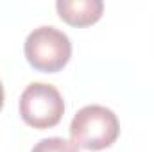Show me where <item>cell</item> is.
<instances>
[{
  "instance_id": "2",
  "label": "cell",
  "mask_w": 154,
  "mask_h": 152,
  "mask_svg": "<svg viewBox=\"0 0 154 152\" xmlns=\"http://www.w3.org/2000/svg\"><path fill=\"white\" fill-rule=\"evenodd\" d=\"M23 52L34 70L56 74L63 70L70 61L72 43L63 31L52 25H41L27 36Z\"/></svg>"
},
{
  "instance_id": "5",
  "label": "cell",
  "mask_w": 154,
  "mask_h": 152,
  "mask_svg": "<svg viewBox=\"0 0 154 152\" xmlns=\"http://www.w3.org/2000/svg\"><path fill=\"white\" fill-rule=\"evenodd\" d=\"M31 152H79L75 145L65 138L52 136V138H43L32 147Z\"/></svg>"
},
{
  "instance_id": "3",
  "label": "cell",
  "mask_w": 154,
  "mask_h": 152,
  "mask_svg": "<svg viewBox=\"0 0 154 152\" xmlns=\"http://www.w3.org/2000/svg\"><path fill=\"white\" fill-rule=\"evenodd\" d=\"M20 116L34 129H48L61 122L65 100L59 90L47 82H31L20 97Z\"/></svg>"
},
{
  "instance_id": "4",
  "label": "cell",
  "mask_w": 154,
  "mask_h": 152,
  "mask_svg": "<svg viewBox=\"0 0 154 152\" xmlns=\"http://www.w3.org/2000/svg\"><path fill=\"white\" fill-rule=\"evenodd\" d=\"M57 14L63 22L74 27H88L100 20L104 4L102 0H57Z\"/></svg>"
},
{
  "instance_id": "6",
  "label": "cell",
  "mask_w": 154,
  "mask_h": 152,
  "mask_svg": "<svg viewBox=\"0 0 154 152\" xmlns=\"http://www.w3.org/2000/svg\"><path fill=\"white\" fill-rule=\"evenodd\" d=\"M4 99H5V93H4V86H2V81H0V109L4 106Z\"/></svg>"
},
{
  "instance_id": "1",
  "label": "cell",
  "mask_w": 154,
  "mask_h": 152,
  "mask_svg": "<svg viewBox=\"0 0 154 152\" xmlns=\"http://www.w3.org/2000/svg\"><path fill=\"white\" fill-rule=\"evenodd\" d=\"M120 134V123L116 114L104 106H84L79 109L70 123V141L77 149L104 150L111 147Z\"/></svg>"
}]
</instances>
